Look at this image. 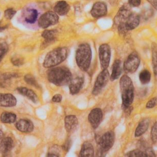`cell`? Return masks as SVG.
Here are the masks:
<instances>
[{"instance_id":"obj_1","label":"cell","mask_w":157,"mask_h":157,"mask_svg":"<svg viewBox=\"0 0 157 157\" xmlns=\"http://www.w3.org/2000/svg\"><path fill=\"white\" fill-rule=\"evenodd\" d=\"M48 78L50 82L59 86L68 85L72 79L71 71L65 67L51 69L48 72Z\"/></svg>"},{"instance_id":"obj_2","label":"cell","mask_w":157,"mask_h":157,"mask_svg":"<svg viewBox=\"0 0 157 157\" xmlns=\"http://www.w3.org/2000/svg\"><path fill=\"white\" fill-rule=\"evenodd\" d=\"M122 106H130L134 98V86L132 79L127 75L122 76L120 80Z\"/></svg>"},{"instance_id":"obj_3","label":"cell","mask_w":157,"mask_h":157,"mask_svg":"<svg viewBox=\"0 0 157 157\" xmlns=\"http://www.w3.org/2000/svg\"><path fill=\"white\" fill-rule=\"evenodd\" d=\"M92 52L90 45L82 43L79 45L76 51V62L78 67L83 71L88 70L92 60Z\"/></svg>"},{"instance_id":"obj_4","label":"cell","mask_w":157,"mask_h":157,"mask_svg":"<svg viewBox=\"0 0 157 157\" xmlns=\"http://www.w3.org/2000/svg\"><path fill=\"white\" fill-rule=\"evenodd\" d=\"M68 55L67 48H56L46 55L43 62V67L45 68H51L63 62Z\"/></svg>"},{"instance_id":"obj_5","label":"cell","mask_w":157,"mask_h":157,"mask_svg":"<svg viewBox=\"0 0 157 157\" xmlns=\"http://www.w3.org/2000/svg\"><path fill=\"white\" fill-rule=\"evenodd\" d=\"M141 22V16L139 14L132 12L124 24L117 27L119 34L124 35L129 32L135 30L139 27Z\"/></svg>"},{"instance_id":"obj_6","label":"cell","mask_w":157,"mask_h":157,"mask_svg":"<svg viewBox=\"0 0 157 157\" xmlns=\"http://www.w3.org/2000/svg\"><path fill=\"white\" fill-rule=\"evenodd\" d=\"M140 64V58L136 52H133L128 56L124 64V71L133 73L138 69Z\"/></svg>"},{"instance_id":"obj_7","label":"cell","mask_w":157,"mask_h":157,"mask_svg":"<svg viewBox=\"0 0 157 157\" xmlns=\"http://www.w3.org/2000/svg\"><path fill=\"white\" fill-rule=\"evenodd\" d=\"M59 21V15L53 11H48L40 17L38 21L39 27L45 29L52 25H56Z\"/></svg>"},{"instance_id":"obj_8","label":"cell","mask_w":157,"mask_h":157,"mask_svg":"<svg viewBox=\"0 0 157 157\" xmlns=\"http://www.w3.org/2000/svg\"><path fill=\"white\" fill-rule=\"evenodd\" d=\"M110 78L109 73L107 69H103L97 77L92 94L95 96L98 95L101 93L103 89L108 83Z\"/></svg>"},{"instance_id":"obj_9","label":"cell","mask_w":157,"mask_h":157,"mask_svg":"<svg viewBox=\"0 0 157 157\" xmlns=\"http://www.w3.org/2000/svg\"><path fill=\"white\" fill-rule=\"evenodd\" d=\"M114 140L115 135L114 132L112 131L106 132L99 139L98 144H99L102 154L108 151L113 147Z\"/></svg>"},{"instance_id":"obj_10","label":"cell","mask_w":157,"mask_h":157,"mask_svg":"<svg viewBox=\"0 0 157 157\" xmlns=\"http://www.w3.org/2000/svg\"><path fill=\"white\" fill-rule=\"evenodd\" d=\"M99 58L101 68L103 70L107 69L109 65L111 59V48L109 45L105 43L100 46L99 48Z\"/></svg>"},{"instance_id":"obj_11","label":"cell","mask_w":157,"mask_h":157,"mask_svg":"<svg viewBox=\"0 0 157 157\" xmlns=\"http://www.w3.org/2000/svg\"><path fill=\"white\" fill-rule=\"evenodd\" d=\"M90 13L94 18L105 17L108 13L107 6L103 2H97L92 7Z\"/></svg>"},{"instance_id":"obj_12","label":"cell","mask_w":157,"mask_h":157,"mask_svg":"<svg viewBox=\"0 0 157 157\" xmlns=\"http://www.w3.org/2000/svg\"><path fill=\"white\" fill-rule=\"evenodd\" d=\"M103 113L99 108H94L89 113L88 120L94 129H96L102 120Z\"/></svg>"},{"instance_id":"obj_13","label":"cell","mask_w":157,"mask_h":157,"mask_svg":"<svg viewBox=\"0 0 157 157\" xmlns=\"http://www.w3.org/2000/svg\"><path fill=\"white\" fill-rule=\"evenodd\" d=\"M58 31L56 30H45L42 33V37L44 41L41 45V48L43 49L53 43L56 39Z\"/></svg>"},{"instance_id":"obj_14","label":"cell","mask_w":157,"mask_h":157,"mask_svg":"<svg viewBox=\"0 0 157 157\" xmlns=\"http://www.w3.org/2000/svg\"><path fill=\"white\" fill-rule=\"evenodd\" d=\"M17 104V99L11 94L0 93V107H12Z\"/></svg>"},{"instance_id":"obj_15","label":"cell","mask_w":157,"mask_h":157,"mask_svg":"<svg viewBox=\"0 0 157 157\" xmlns=\"http://www.w3.org/2000/svg\"><path fill=\"white\" fill-rule=\"evenodd\" d=\"M84 83V79L82 77H76L71 79L69 83L70 93L72 95L78 93L82 89Z\"/></svg>"},{"instance_id":"obj_16","label":"cell","mask_w":157,"mask_h":157,"mask_svg":"<svg viewBox=\"0 0 157 157\" xmlns=\"http://www.w3.org/2000/svg\"><path fill=\"white\" fill-rule=\"evenodd\" d=\"M18 130L23 133H30L34 130V124L31 121L28 119H21L15 124Z\"/></svg>"},{"instance_id":"obj_17","label":"cell","mask_w":157,"mask_h":157,"mask_svg":"<svg viewBox=\"0 0 157 157\" xmlns=\"http://www.w3.org/2000/svg\"><path fill=\"white\" fill-rule=\"evenodd\" d=\"M70 9V5L67 2L64 0L57 2L53 7L54 12L59 16L67 15Z\"/></svg>"},{"instance_id":"obj_18","label":"cell","mask_w":157,"mask_h":157,"mask_svg":"<svg viewBox=\"0 0 157 157\" xmlns=\"http://www.w3.org/2000/svg\"><path fill=\"white\" fill-rule=\"evenodd\" d=\"M150 124V119L148 118L142 119L138 123V125L135 129L134 133L135 137H140L144 135V134H145L149 128Z\"/></svg>"},{"instance_id":"obj_19","label":"cell","mask_w":157,"mask_h":157,"mask_svg":"<svg viewBox=\"0 0 157 157\" xmlns=\"http://www.w3.org/2000/svg\"><path fill=\"white\" fill-rule=\"evenodd\" d=\"M14 146L13 140L10 137H5L0 143V152L3 155L7 154L12 150Z\"/></svg>"},{"instance_id":"obj_20","label":"cell","mask_w":157,"mask_h":157,"mask_svg":"<svg viewBox=\"0 0 157 157\" xmlns=\"http://www.w3.org/2000/svg\"><path fill=\"white\" fill-rule=\"evenodd\" d=\"M122 72V62L120 59L114 61L112 67V73L110 77V79L112 82L119 79Z\"/></svg>"},{"instance_id":"obj_21","label":"cell","mask_w":157,"mask_h":157,"mask_svg":"<svg viewBox=\"0 0 157 157\" xmlns=\"http://www.w3.org/2000/svg\"><path fill=\"white\" fill-rule=\"evenodd\" d=\"M78 121L76 116L70 115L66 117L65 119V127L67 132H71L77 127Z\"/></svg>"},{"instance_id":"obj_22","label":"cell","mask_w":157,"mask_h":157,"mask_svg":"<svg viewBox=\"0 0 157 157\" xmlns=\"http://www.w3.org/2000/svg\"><path fill=\"white\" fill-rule=\"evenodd\" d=\"M18 92L21 95L27 97V98L31 100L33 103H36L38 102V97L33 90L27 87H19L17 89Z\"/></svg>"},{"instance_id":"obj_23","label":"cell","mask_w":157,"mask_h":157,"mask_svg":"<svg viewBox=\"0 0 157 157\" xmlns=\"http://www.w3.org/2000/svg\"><path fill=\"white\" fill-rule=\"evenodd\" d=\"M94 155V150L92 144L85 142L82 145L79 156L82 157H92Z\"/></svg>"},{"instance_id":"obj_24","label":"cell","mask_w":157,"mask_h":157,"mask_svg":"<svg viewBox=\"0 0 157 157\" xmlns=\"http://www.w3.org/2000/svg\"><path fill=\"white\" fill-rule=\"evenodd\" d=\"M151 52L153 72L157 80V43L155 42L151 43Z\"/></svg>"},{"instance_id":"obj_25","label":"cell","mask_w":157,"mask_h":157,"mask_svg":"<svg viewBox=\"0 0 157 157\" xmlns=\"http://www.w3.org/2000/svg\"><path fill=\"white\" fill-rule=\"evenodd\" d=\"M38 12L35 9H30L27 10L25 20V22L30 24H34L37 21Z\"/></svg>"},{"instance_id":"obj_26","label":"cell","mask_w":157,"mask_h":157,"mask_svg":"<svg viewBox=\"0 0 157 157\" xmlns=\"http://www.w3.org/2000/svg\"><path fill=\"white\" fill-rule=\"evenodd\" d=\"M17 116L15 113L9 112H4L2 113L0 120L5 124H12L16 121Z\"/></svg>"},{"instance_id":"obj_27","label":"cell","mask_w":157,"mask_h":157,"mask_svg":"<svg viewBox=\"0 0 157 157\" xmlns=\"http://www.w3.org/2000/svg\"><path fill=\"white\" fill-rule=\"evenodd\" d=\"M151 78V73L147 69H144L141 71L139 74V79L142 85H147L150 83Z\"/></svg>"},{"instance_id":"obj_28","label":"cell","mask_w":157,"mask_h":157,"mask_svg":"<svg viewBox=\"0 0 157 157\" xmlns=\"http://www.w3.org/2000/svg\"><path fill=\"white\" fill-rule=\"evenodd\" d=\"M125 156L128 157H147L145 151L140 150H133L127 153Z\"/></svg>"},{"instance_id":"obj_29","label":"cell","mask_w":157,"mask_h":157,"mask_svg":"<svg viewBox=\"0 0 157 157\" xmlns=\"http://www.w3.org/2000/svg\"><path fill=\"white\" fill-rule=\"evenodd\" d=\"M24 79L28 84L31 85L32 86H34V87H37V88H39L40 87L38 83H37L35 78L33 75H32L31 74H27L25 76Z\"/></svg>"},{"instance_id":"obj_30","label":"cell","mask_w":157,"mask_h":157,"mask_svg":"<svg viewBox=\"0 0 157 157\" xmlns=\"http://www.w3.org/2000/svg\"><path fill=\"white\" fill-rule=\"evenodd\" d=\"M151 138L153 144L157 142V122L153 124L151 130Z\"/></svg>"},{"instance_id":"obj_31","label":"cell","mask_w":157,"mask_h":157,"mask_svg":"<svg viewBox=\"0 0 157 157\" xmlns=\"http://www.w3.org/2000/svg\"><path fill=\"white\" fill-rule=\"evenodd\" d=\"M8 49V45L6 42H3L0 44V62L3 59L5 55L7 52Z\"/></svg>"},{"instance_id":"obj_32","label":"cell","mask_w":157,"mask_h":157,"mask_svg":"<svg viewBox=\"0 0 157 157\" xmlns=\"http://www.w3.org/2000/svg\"><path fill=\"white\" fill-rule=\"evenodd\" d=\"M157 105V97H154L151 98L147 102L145 105V107L147 109H152L154 108Z\"/></svg>"},{"instance_id":"obj_33","label":"cell","mask_w":157,"mask_h":157,"mask_svg":"<svg viewBox=\"0 0 157 157\" xmlns=\"http://www.w3.org/2000/svg\"><path fill=\"white\" fill-rule=\"evenodd\" d=\"M16 13H17V11L14 9H12V8H9L5 11V17L7 19L10 20L15 15Z\"/></svg>"},{"instance_id":"obj_34","label":"cell","mask_w":157,"mask_h":157,"mask_svg":"<svg viewBox=\"0 0 157 157\" xmlns=\"http://www.w3.org/2000/svg\"><path fill=\"white\" fill-rule=\"evenodd\" d=\"M11 62L15 66H20L23 65L24 61L22 58L16 56L12 57L11 59Z\"/></svg>"},{"instance_id":"obj_35","label":"cell","mask_w":157,"mask_h":157,"mask_svg":"<svg viewBox=\"0 0 157 157\" xmlns=\"http://www.w3.org/2000/svg\"><path fill=\"white\" fill-rule=\"evenodd\" d=\"M142 3V0H128V4L131 7H139Z\"/></svg>"},{"instance_id":"obj_36","label":"cell","mask_w":157,"mask_h":157,"mask_svg":"<svg viewBox=\"0 0 157 157\" xmlns=\"http://www.w3.org/2000/svg\"><path fill=\"white\" fill-rule=\"evenodd\" d=\"M62 100V95L59 94L55 95L52 98V101L53 102H61Z\"/></svg>"},{"instance_id":"obj_37","label":"cell","mask_w":157,"mask_h":157,"mask_svg":"<svg viewBox=\"0 0 157 157\" xmlns=\"http://www.w3.org/2000/svg\"><path fill=\"white\" fill-rule=\"evenodd\" d=\"M145 1L152 7L153 9L157 11V0H145Z\"/></svg>"},{"instance_id":"obj_38","label":"cell","mask_w":157,"mask_h":157,"mask_svg":"<svg viewBox=\"0 0 157 157\" xmlns=\"http://www.w3.org/2000/svg\"><path fill=\"white\" fill-rule=\"evenodd\" d=\"M71 140H68L66 141V142L64 144V145L63 146V147L64 148V150H65L66 151H68L71 147Z\"/></svg>"},{"instance_id":"obj_39","label":"cell","mask_w":157,"mask_h":157,"mask_svg":"<svg viewBox=\"0 0 157 157\" xmlns=\"http://www.w3.org/2000/svg\"><path fill=\"white\" fill-rule=\"evenodd\" d=\"M3 132H2L0 130V138H1L3 136Z\"/></svg>"},{"instance_id":"obj_40","label":"cell","mask_w":157,"mask_h":157,"mask_svg":"<svg viewBox=\"0 0 157 157\" xmlns=\"http://www.w3.org/2000/svg\"><path fill=\"white\" fill-rule=\"evenodd\" d=\"M3 29H4V28L3 27H2L0 26V31H1V30H3Z\"/></svg>"}]
</instances>
